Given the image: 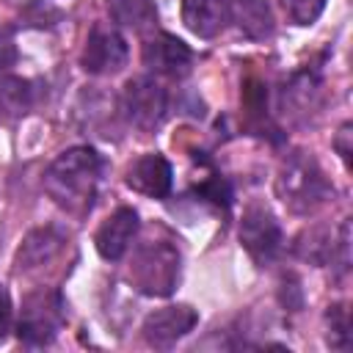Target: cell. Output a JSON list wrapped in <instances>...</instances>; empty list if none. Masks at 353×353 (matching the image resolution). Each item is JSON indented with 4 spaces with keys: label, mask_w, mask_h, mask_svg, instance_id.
<instances>
[{
    "label": "cell",
    "mask_w": 353,
    "mask_h": 353,
    "mask_svg": "<svg viewBox=\"0 0 353 353\" xmlns=\"http://www.w3.org/2000/svg\"><path fill=\"white\" fill-rule=\"evenodd\" d=\"M99 174V154L91 146H72L50 163L44 174V190L66 212H85L94 204Z\"/></svg>",
    "instance_id": "1"
},
{
    "label": "cell",
    "mask_w": 353,
    "mask_h": 353,
    "mask_svg": "<svg viewBox=\"0 0 353 353\" xmlns=\"http://www.w3.org/2000/svg\"><path fill=\"white\" fill-rule=\"evenodd\" d=\"M276 193L287 204V210L306 215V212H314L320 204H325L334 188L328 185L314 157H309L306 152H292L279 168Z\"/></svg>",
    "instance_id": "2"
},
{
    "label": "cell",
    "mask_w": 353,
    "mask_h": 353,
    "mask_svg": "<svg viewBox=\"0 0 353 353\" xmlns=\"http://www.w3.org/2000/svg\"><path fill=\"white\" fill-rule=\"evenodd\" d=\"M63 325V298L55 290H36L25 298L17 334L30 347L50 345Z\"/></svg>",
    "instance_id": "3"
},
{
    "label": "cell",
    "mask_w": 353,
    "mask_h": 353,
    "mask_svg": "<svg viewBox=\"0 0 353 353\" xmlns=\"http://www.w3.org/2000/svg\"><path fill=\"white\" fill-rule=\"evenodd\" d=\"M119 110L135 130L152 132L163 124L168 113V94L152 77H132L124 83L119 97Z\"/></svg>",
    "instance_id": "4"
},
{
    "label": "cell",
    "mask_w": 353,
    "mask_h": 353,
    "mask_svg": "<svg viewBox=\"0 0 353 353\" xmlns=\"http://www.w3.org/2000/svg\"><path fill=\"white\" fill-rule=\"evenodd\" d=\"M179 279V254L168 243H146L132 262V281L146 295H171Z\"/></svg>",
    "instance_id": "5"
},
{
    "label": "cell",
    "mask_w": 353,
    "mask_h": 353,
    "mask_svg": "<svg viewBox=\"0 0 353 353\" xmlns=\"http://www.w3.org/2000/svg\"><path fill=\"white\" fill-rule=\"evenodd\" d=\"M240 243L256 265H270L281 251V226L273 212L251 204L240 221Z\"/></svg>",
    "instance_id": "6"
},
{
    "label": "cell",
    "mask_w": 353,
    "mask_h": 353,
    "mask_svg": "<svg viewBox=\"0 0 353 353\" xmlns=\"http://www.w3.org/2000/svg\"><path fill=\"white\" fill-rule=\"evenodd\" d=\"M80 63L88 74H113L119 72L124 63H127V41L124 36L105 25V22H97L85 39V47H83V55H80Z\"/></svg>",
    "instance_id": "7"
},
{
    "label": "cell",
    "mask_w": 353,
    "mask_h": 353,
    "mask_svg": "<svg viewBox=\"0 0 353 353\" xmlns=\"http://www.w3.org/2000/svg\"><path fill=\"white\" fill-rule=\"evenodd\" d=\"M143 66L163 77H185L193 63V52L185 41L171 33H157L143 41Z\"/></svg>",
    "instance_id": "8"
},
{
    "label": "cell",
    "mask_w": 353,
    "mask_h": 353,
    "mask_svg": "<svg viewBox=\"0 0 353 353\" xmlns=\"http://www.w3.org/2000/svg\"><path fill=\"white\" fill-rule=\"evenodd\" d=\"M199 323V314L196 309L179 303V306H165V309H157L152 312L146 320H143V336L149 345L154 347H171L176 339H182L185 334L193 331V325Z\"/></svg>",
    "instance_id": "9"
},
{
    "label": "cell",
    "mask_w": 353,
    "mask_h": 353,
    "mask_svg": "<svg viewBox=\"0 0 353 353\" xmlns=\"http://www.w3.org/2000/svg\"><path fill=\"white\" fill-rule=\"evenodd\" d=\"M182 22L199 39H212L234 22V0H182Z\"/></svg>",
    "instance_id": "10"
},
{
    "label": "cell",
    "mask_w": 353,
    "mask_h": 353,
    "mask_svg": "<svg viewBox=\"0 0 353 353\" xmlns=\"http://www.w3.org/2000/svg\"><path fill=\"white\" fill-rule=\"evenodd\" d=\"M171 182H174L171 163L157 152L141 154L127 168V185L149 199H165L171 193Z\"/></svg>",
    "instance_id": "11"
},
{
    "label": "cell",
    "mask_w": 353,
    "mask_h": 353,
    "mask_svg": "<svg viewBox=\"0 0 353 353\" xmlns=\"http://www.w3.org/2000/svg\"><path fill=\"white\" fill-rule=\"evenodd\" d=\"M138 232V212L132 207H119L113 215H108L102 221V226L97 229L94 234V243H97V251L102 259H121L124 251L130 248L132 237Z\"/></svg>",
    "instance_id": "12"
},
{
    "label": "cell",
    "mask_w": 353,
    "mask_h": 353,
    "mask_svg": "<svg viewBox=\"0 0 353 353\" xmlns=\"http://www.w3.org/2000/svg\"><path fill=\"white\" fill-rule=\"evenodd\" d=\"M63 245H66V234L61 229H55V226H39V229H33L22 240V245L17 251V270L19 273H30V270L47 268L63 251Z\"/></svg>",
    "instance_id": "13"
},
{
    "label": "cell",
    "mask_w": 353,
    "mask_h": 353,
    "mask_svg": "<svg viewBox=\"0 0 353 353\" xmlns=\"http://www.w3.org/2000/svg\"><path fill=\"white\" fill-rule=\"evenodd\" d=\"M110 17L132 30H149L157 25V6L154 0H108Z\"/></svg>",
    "instance_id": "14"
},
{
    "label": "cell",
    "mask_w": 353,
    "mask_h": 353,
    "mask_svg": "<svg viewBox=\"0 0 353 353\" xmlns=\"http://www.w3.org/2000/svg\"><path fill=\"white\" fill-rule=\"evenodd\" d=\"M234 22L251 39H265L273 30L270 8L262 0H234Z\"/></svg>",
    "instance_id": "15"
},
{
    "label": "cell",
    "mask_w": 353,
    "mask_h": 353,
    "mask_svg": "<svg viewBox=\"0 0 353 353\" xmlns=\"http://www.w3.org/2000/svg\"><path fill=\"white\" fill-rule=\"evenodd\" d=\"M33 97H36V91H33L30 80L8 74V72H0V110L19 116V113L30 110Z\"/></svg>",
    "instance_id": "16"
},
{
    "label": "cell",
    "mask_w": 353,
    "mask_h": 353,
    "mask_svg": "<svg viewBox=\"0 0 353 353\" xmlns=\"http://www.w3.org/2000/svg\"><path fill=\"white\" fill-rule=\"evenodd\" d=\"M328 345L345 350L350 345V320H347V309L342 303L328 306Z\"/></svg>",
    "instance_id": "17"
},
{
    "label": "cell",
    "mask_w": 353,
    "mask_h": 353,
    "mask_svg": "<svg viewBox=\"0 0 353 353\" xmlns=\"http://www.w3.org/2000/svg\"><path fill=\"white\" fill-rule=\"evenodd\" d=\"M284 8H287L292 22L312 25L320 17V11L325 8V0H284Z\"/></svg>",
    "instance_id": "18"
},
{
    "label": "cell",
    "mask_w": 353,
    "mask_h": 353,
    "mask_svg": "<svg viewBox=\"0 0 353 353\" xmlns=\"http://www.w3.org/2000/svg\"><path fill=\"white\" fill-rule=\"evenodd\" d=\"M17 61V44H14V30L0 25V72H6Z\"/></svg>",
    "instance_id": "19"
},
{
    "label": "cell",
    "mask_w": 353,
    "mask_h": 353,
    "mask_svg": "<svg viewBox=\"0 0 353 353\" xmlns=\"http://www.w3.org/2000/svg\"><path fill=\"white\" fill-rule=\"evenodd\" d=\"M11 328V298H8V290L0 284V339L8 334Z\"/></svg>",
    "instance_id": "20"
}]
</instances>
